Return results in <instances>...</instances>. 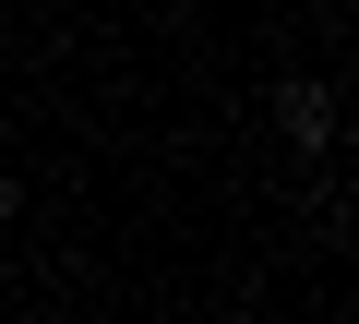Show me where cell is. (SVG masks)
I'll return each mask as SVG.
<instances>
[{
    "instance_id": "1",
    "label": "cell",
    "mask_w": 359,
    "mask_h": 324,
    "mask_svg": "<svg viewBox=\"0 0 359 324\" xmlns=\"http://www.w3.org/2000/svg\"><path fill=\"white\" fill-rule=\"evenodd\" d=\"M276 132H287V156H335V84L323 72H287L276 84Z\"/></svg>"
},
{
    "instance_id": "2",
    "label": "cell",
    "mask_w": 359,
    "mask_h": 324,
    "mask_svg": "<svg viewBox=\"0 0 359 324\" xmlns=\"http://www.w3.org/2000/svg\"><path fill=\"white\" fill-rule=\"evenodd\" d=\"M13 216H25V181H13V169H0V228H13Z\"/></svg>"
},
{
    "instance_id": "3",
    "label": "cell",
    "mask_w": 359,
    "mask_h": 324,
    "mask_svg": "<svg viewBox=\"0 0 359 324\" xmlns=\"http://www.w3.org/2000/svg\"><path fill=\"white\" fill-rule=\"evenodd\" d=\"M0 300H13V264H0Z\"/></svg>"
}]
</instances>
